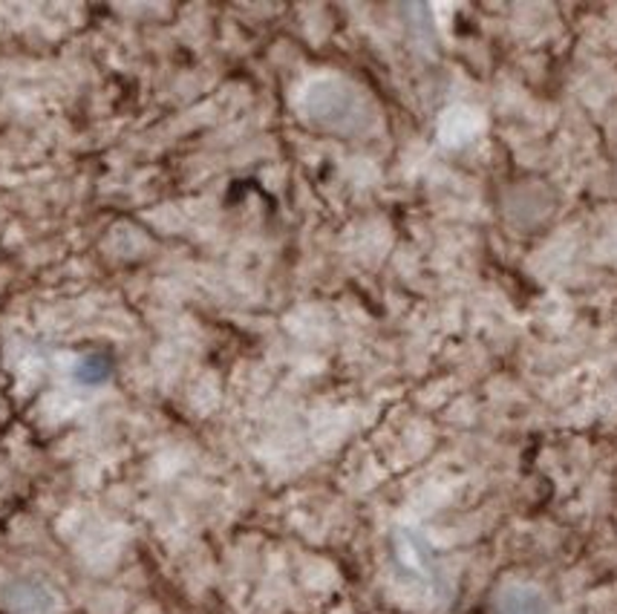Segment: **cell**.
I'll return each instance as SVG.
<instances>
[{"label":"cell","instance_id":"6da1fadb","mask_svg":"<svg viewBox=\"0 0 617 614\" xmlns=\"http://www.w3.org/2000/svg\"><path fill=\"white\" fill-rule=\"evenodd\" d=\"M496 614H548L543 592L531 585H514L508 592H502L496 600Z\"/></svg>","mask_w":617,"mask_h":614}]
</instances>
